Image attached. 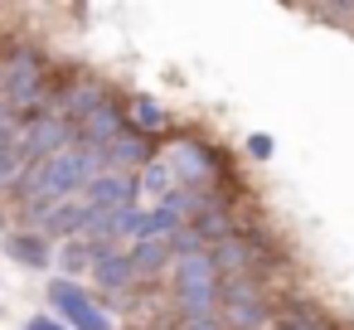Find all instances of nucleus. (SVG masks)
<instances>
[]
</instances>
